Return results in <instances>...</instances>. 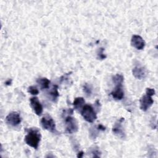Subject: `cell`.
<instances>
[{
    "mask_svg": "<svg viewBox=\"0 0 158 158\" xmlns=\"http://www.w3.org/2000/svg\"><path fill=\"white\" fill-rule=\"evenodd\" d=\"M41 138L40 132L37 128H31L27 130V134L25 137V141L27 145L36 149L40 143Z\"/></svg>",
    "mask_w": 158,
    "mask_h": 158,
    "instance_id": "cell-1",
    "label": "cell"
},
{
    "mask_svg": "<svg viewBox=\"0 0 158 158\" xmlns=\"http://www.w3.org/2000/svg\"><path fill=\"white\" fill-rule=\"evenodd\" d=\"M81 114L86 121L90 123H93L97 118V115L94 108L89 104L83 106L81 110Z\"/></svg>",
    "mask_w": 158,
    "mask_h": 158,
    "instance_id": "cell-2",
    "label": "cell"
},
{
    "mask_svg": "<svg viewBox=\"0 0 158 158\" xmlns=\"http://www.w3.org/2000/svg\"><path fill=\"white\" fill-rule=\"evenodd\" d=\"M41 125L42 127L53 134L57 132L56 129V124L53 118L50 115H44L41 120Z\"/></svg>",
    "mask_w": 158,
    "mask_h": 158,
    "instance_id": "cell-3",
    "label": "cell"
},
{
    "mask_svg": "<svg viewBox=\"0 0 158 158\" xmlns=\"http://www.w3.org/2000/svg\"><path fill=\"white\" fill-rule=\"evenodd\" d=\"M66 131L69 134L75 133L78 130V125L77 120L72 116L67 115L65 118Z\"/></svg>",
    "mask_w": 158,
    "mask_h": 158,
    "instance_id": "cell-4",
    "label": "cell"
},
{
    "mask_svg": "<svg viewBox=\"0 0 158 158\" xmlns=\"http://www.w3.org/2000/svg\"><path fill=\"white\" fill-rule=\"evenodd\" d=\"M22 121L21 115L17 112H11L6 117V122L13 127L19 126Z\"/></svg>",
    "mask_w": 158,
    "mask_h": 158,
    "instance_id": "cell-5",
    "label": "cell"
},
{
    "mask_svg": "<svg viewBox=\"0 0 158 158\" xmlns=\"http://www.w3.org/2000/svg\"><path fill=\"white\" fill-rule=\"evenodd\" d=\"M125 118L123 117L119 118V119L115 123L112 128L113 133L121 138H124L126 137L125 132L123 128V124Z\"/></svg>",
    "mask_w": 158,
    "mask_h": 158,
    "instance_id": "cell-6",
    "label": "cell"
},
{
    "mask_svg": "<svg viewBox=\"0 0 158 158\" xmlns=\"http://www.w3.org/2000/svg\"><path fill=\"white\" fill-rule=\"evenodd\" d=\"M131 45L137 50H142L145 47V42L141 36L134 35L132 37Z\"/></svg>",
    "mask_w": 158,
    "mask_h": 158,
    "instance_id": "cell-7",
    "label": "cell"
},
{
    "mask_svg": "<svg viewBox=\"0 0 158 158\" xmlns=\"http://www.w3.org/2000/svg\"><path fill=\"white\" fill-rule=\"evenodd\" d=\"M30 106L37 115H41L43 112V106L37 97H32L30 100Z\"/></svg>",
    "mask_w": 158,
    "mask_h": 158,
    "instance_id": "cell-8",
    "label": "cell"
},
{
    "mask_svg": "<svg viewBox=\"0 0 158 158\" xmlns=\"http://www.w3.org/2000/svg\"><path fill=\"white\" fill-rule=\"evenodd\" d=\"M140 109L143 111H146L154 103V100L152 97L145 95L141 97L140 100Z\"/></svg>",
    "mask_w": 158,
    "mask_h": 158,
    "instance_id": "cell-9",
    "label": "cell"
},
{
    "mask_svg": "<svg viewBox=\"0 0 158 158\" xmlns=\"http://www.w3.org/2000/svg\"><path fill=\"white\" fill-rule=\"evenodd\" d=\"M115 100H121L124 97V92L122 90V85H115L114 90L110 94Z\"/></svg>",
    "mask_w": 158,
    "mask_h": 158,
    "instance_id": "cell-10",
    "label": "cell"
},
{
    "mask_svg": "<svg viewBox=\"0 0 158 158\" xmlns=\"http://www.w3.org/2000/svg\"><path fill=\"white\" fill-rule=\"evenodd\" d=\"M132 73L136 78L142 80L146 76V70L143 67L136 66L132 69Z\"/></svg>",
    "mask_w": 158,
    "mask_h": 158,
    "instance_id": "cell-11",
    "label": "cell"
},
{
    "mask_svg": "<svg viewBox=\"0 0 158 158\" xmlns=\"http://www.w3.org/2000/svg\"><path fill=\"white\" fill-rule=\"evenodd\" d=\"M37 84L40 86V88L43 90V89H47L49 88L50 84V81L48 80L47 78H40L37 79L36 81Z\"/></svg>",
    "mask_w": 158,
    "mask_h": 158,
    "instance_id": "cell-12",
    "label": "cell"
},
{
    "mask_svg": "<svg viewBox=\"0 0 158 158\" xmlns=\"http://www.w3.org/2000/svg\"><path fill=\"white\" fill-rule=\"evenodd\" d=\"M85 101L84 98L82 97H78L76 98L73 103V105L74 107V109H80L83 107Z\"/></svg>",
    "mask_w": 158,
    "mask_h": 158,
    "instance_id": "cell-13",
    "label": "cell"
},
{
    "mask_svg": "<svg viewBox=\"0 0 158 158\" xmlns=\"http://www.w3.org/2000/svg\"><path fill=\"white\" fill-rule=\"evenodd\" d=\"M50 97H51L52 101H55L58 99V98L59 96L58 85H53L52 89L51 90V91L50 92Z\"/></svg>",
    "mask_w": 158,
    "mask_h": 158,
    "instance_id": "cell-14",
    "label": "cell"
},
{
    "mask_svg": "<svg viewBox=\"0 0 158 158\" xmlns=\"http://www.w3.org/2000/svg\"><path fill=\"white\" fill-rule=\"evenodd\" d=\"M124 76L121 74H116L112 78L113 82L115 85H122L124 82Z\"/></svg>",
    "mask_w": 158,
    "mask_h": 158,
    "instance_id": "cell-15",
    "label": "cell"
},
{
    "mask_svg": "<svg viewBox=\"0 0 158 158\" xmlns=\"http://www.w3.org/2000/svg\"><path fill=\"white\" fill-rule=\"evenodd\" d=\"M27 91L29 93L33 95H37L39 93V91L38 88L35 86H30L28 88Z\"/></svg>",
    "mask_w": 158,
    "mask_h": 158,
    "instance_id": "cell-16",
    "label": "cell"
},
{
    "mask_svg": "<svg viewBox=\"0 0 158 158\" xmlns=\"http://www.w3.org/2000/svg\"><path fill=\"white\" fill-rule=\"evenodd\" d=\"M84 92L87 96H90L92 94V88L87 84H85L84 85Z\"/></svg>",
    "mask_w": 158,
    "mask_h": 158,
    "instance_id": "cell-17",
    "label": "cell"
},
{
    "mask_svg": "<svg viewBox=\"0 0 158 158\" xmlns=\"http://www.w3.org/2000/svg\"><path fill=\"white\" fill-rule=\"evenodd\" d=\"M98 148H94L92 150V154H93V157H101V152L98 149Z\"/></svg>",
    "mask_w": 158,
    "mask_h": 158,
    "instance_id": "cell-18",
    "label": "cell"
},
{
    "mask_svg": "<svg viewBox=\"0 0 158 158\" xmlns=\"http://www.w3.org/2000/svg\"><path fill=\"white\" fill-rule=\"evenodd\" d=\"M104 50L103 48H100L99 50V51H98V58L101 59V60H103V59H104L106 58V56L104 54Z\"/></svg>",
    "mask_w": 158,
    "mask_h": 158,
    "instance_id": "cell-19",
    "label": "cell"
},
{
    "mask_svg": "<svg viewBox=\"0 0 158 158\" xmlns=\"http://www.w3.org/2000/svg\"><path fill=\"white\" fill-rule=\"evenodd\" d=\"M146 95H148L150 96H152L155 95V90L153 88H147L146 89Z\"/></svg>",
    "mask_w": 158,
    "mask_h": 158,
    "instance_id": "cell-20",
    "label": "cell"
},
{
    "mask_svg": "<svg viewBox=\"0 0 158 158\" xmlns=\"http://www.w3.org/2000/svg\"><path fill=\"white\" fill-rule=\"evenodd\" d=\"M97 129L99 130H101V131H104L106 130V127H104L103 125L101 124H100L99 126H98L97 127Z\"/></svg>",
    "mask_w": 158,
    "mask_h": 158,
    "instance_id": "cell-21",
    "label": "cell"
},
{
    "mask_svg": "<svg viewBox=\"0 0 158 158\" xmlns=\"http://www.w3.org/2000/svg\"><path fill=\"white\" fill-rule=\"evenodd\" d=\"M84 154V152L83 151H81L80 152H78V154L77 155V157H82Z\"/></svg>",
    "mask_w": 158,
    "mask_h": 158,
    "instance_id": "cell-22",
    "label": "cell"
},
{
    "mask_svg": "<svg viewBox=\"0 0 158 158\" xmlns=\"http://www.w3.org/2000/svg\"><path fill=\"white\" fill-rule=\"evenodd\" d=\"M11 80H10V79H9V80H8V81L6 82V84L8 85H11Z\"/></svg>",
    "mask_w": 158,
    "mask_h": 158,
    "instance_id": "cell-23",
    "label": "cell"
}]
</instances>
